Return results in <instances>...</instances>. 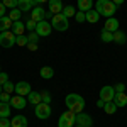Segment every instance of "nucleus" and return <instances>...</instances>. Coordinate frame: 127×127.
Listing matches in <instances>:
<instances>
[{
  "mask_svg": "<svg viewBox=\"0 0 127 127\" xmlns=\"http://www.w3.org/2000/svg\"><path fill=\"white\" fill-rule=\"evenodd\" d=\"M103 29L108 31V32H115V31H119V20L115 19V17H108V19L105 20V24H103Z\"/></svg>",
  "mask_w": 127,
  "mask_h": 127,
  "instance_id": "14",
  "label": "nucleus"
},
{
  "mask_svg": "<svg viewBox=\"0 0 127 127\" xmlns=\"http://www.w3.org/2000/svg\"><path fill=\"white\" fill-rule=\"evenodd\" d=\"M114 103H115L117 107H126V105H127V95L124 93V92L115 93V97H114Z\"/></svg>",
  "mask_w": 127,
  "mask_h": 127,
  "instance_id": "18",
  "label": "nucleus"
},
{
  "mask_svg": "<svg viewBox=\"0 0 127 127\" xmlns=\"http://www.w3.org/2000/svg\"><path fill=\"white\" fill-rule=\"evenodd\" d=\"M36 7V2L34 0H19V9L22 12H29Z\"/></svg>",
  "mask_w": 127,
  "mask_h": 127,
  "instance_id": "17",
  "label": "nucleus"
},
{
  "mask_svg": "<svg viewBox=\"0 0 127 127\" xmlns=\"http://www.w3.org/2000/svg\"><path fill=\"white\" fill-rule=\"evenodd\" d=\"M75 20H76V22H85V20H87V14L81 12V10H76V14H75Z\"/></svg>",
  "mask_w": 127,
  "mask_h": 127,
  "instance_id": "34",
  "label": "nucleus"
},
{
  "mask_svg": "<svg viewBox=\"0 0 127 127\" xmlns=\"http://www.w3.org/2000/svg\"><path fill=\"white\" fill-rule=\"evenodd\" d=\"M27 48H29V51H36L37 49V42H29Z\"/></svg>",
  "mask_w": 127,
  "mask_h": 127,
  "instance_id": "41",
  "label": "nucleus"
},
{
  "mask_svg": "<svg viewBox=\"0 0 127 127\" xmlns=\"http://www.w3.org/2000/svg\"><path fill=\"white\" fill-rule=\"evenodd\" d=\"M51 105L49 103H44V102H41L39 105H36V108H34V114H36V117L37 119H49V115H51Z\"/></svg>",
  "mask_w": 127,
  "mask_h": 127,
  "instance_id": "6",
  "label": "nucleus"
},
{
  "mask_svg": "<svg viewBox=\"0 0 127 127\" xmlns=\"http://www.w3.org/2000/svg\"><path fill=\"white\" fill-rule=\"evenodd\" d=\"M76 124L78 126H83V127H92L93 126V119L90 117L88 114H76Z\"/></svg>",
  "mask_w": 127,
  "mask_h": 127,
  "instance_id": "13",
  "label": "nucleus"
},
{
  "mask_svg": "<svg viewBox=\"0 0 127 127\" xmlns=\"http://www.w3.org/2000/svg\"><path fill=\"white\" fill-rule=\"evenodd\" d=\"M114 42H117V44H126L127 42V34L122 32V31H115V32H114Z\"/></svg>",
  "mask_w": 127,
  "mask_h": 127,
  "instance_id": "21",
  "label": "nucleus"
},
{
  "mask_svg": "<svg viewBox=\"0 0 127 127\" xmlns=\"http://www.w3.org/2000/svg\"><path fill=\"white\" fill-rule=\"evenodd\" d=\"M34 2H36V5H37V3H44V2H49V0H34Z\"/></svg>",
  "mask_w": 127,
  "mask_h": 127,
  "instance_id": "45",
  "label": "nucleus"
},
{
  "mask_svg": "<svg viewBox=\"0 0 127 127\" xmlns=\"http://www.w3.org/2000/svg\"><path fill=\"white\" fill-rule=\"evenodd\" d=\"M0 117L9 119L10 117V103H3L0 102Z\"/></svg>",
  "mask_w": 127,
  "mask_h": 127,
  "instance_id": "25",
  "label": "nucleus"
},
{
  "mask_svg": "<svg viewBox=\"0 0 127 127\" xmlns=\"http://www.w3.org/2000/svg\"><path fill=\"white\" fill-rule=\"evenodd\" d=\"M64 9V5H63V2L61 0H49L48 2V10L54 15V14H61Z\"/></svg>",
  "mask_w": 127,
  "mask_h": 127,
  "instance_id": "11",
  "label": "nucleus"
},
{
  "mask_svg": "<svg viewBox=\"0 0 127 127\" xmlns=\"http://www.w3.org/2000/svg\"><path fill=\"white\" fill-rule=\"evenodd\" d=\"M0 127H12V124H10V119L0 117Z\"/></svg>",
  "mask_w": 127,
  "mask_h": 127,
  "instance_id": "38",
  "label": "nucleus"
},
{
  "mask_svg": "<svg viewBox=\"0 0 127 127\" xmlns=\"http://www.w3.org/2000/svg\"><path fill=\"white\" fill-rule=\"evenodd\" d=\"M36 32L39 34V37H48L49 34L53 32V26H51V22H48V20H41V22H37V26H36Z\"/></svg>",
  "mask_w": 127,
  "mask_h": 127,
  "instance_id": "7",
  "label": "nucleus"
},
{
  "mask_svg": "<svg viewBox=\"0 0 127 127\" xmlns=\"http://www.w3.org/2000/svg\"><path fill=\"white\" fill-rule=\"evenodd\" d=\"M2 92H3V90H2V85H0V93H2Z\"/></svg>",
  "mask_w": 127,
  "mask_h": 127,
  "instance_id": "47",
  "label": "nucleus"
},
{
  "mask_svg": "<svg viewBox=\"0 0 127 127\" xmlns=\"http://www.w3.org/2000/svg\"><path fill=\"white\" fill-rule=\"evenodd\" d=\"M51 26H53V29L58 31V32H64V31H68V27H69L68 17H66L63 12H61V14H54L53 19H51Z\"/></svg>",
  "mask_w": 127,
  "mask_h": 127,
  "instance_id": "3",
  "label": "nucleus"
},
{
  "mask_svg": "<svg viewBox=\"0 0 127 127\" xmlns=\"http://www.w3.org/2000/svg\"><path fill=\"white\" fill-rule=\"evenodd\" d=\"M64 103H66L68 110L75 112V114H81L83 108H85V98L81 95H78V93H69L64 98Z\"/></svg>",
  "mask_w": 127,
  "mask_h": 127,
  "instance_id": "1",
  "label": "nucleus"
},
{
  "mask_svg": "<svg viewBox=\"0 0 127 127\" xmlns=\"http://www.w3.org/2000/svg\"><path fill=\"white\" fill-rule=\"evenodd\" d=\"M15 34L12 32V31H3V32H0V46L2 48H12L14 44H15Z\"/></svg>",
  "mask_w": 127,
  "mask_h": 127,
  "instance_id": "5",
  "label": "nucleus"
},
{
  "mask_svg": "<svg viewBox=\"0 0 127 127\" xmlns=\"http://www.w3.org/2000/svg\"><path fill=\"white\" fill-rule=\"evenodd\" d=\"M114 90H115V93H120V92H126V85H124V83H117V85L114 87Z\"/></svg>",
  "mask_w": 127,
  "mask_h": 127,
  "instance_id": "39",
  "label": "nucleus"
},
{
  "mask_svg": "<svg viewBox=\"0 0 127 127\" xmlns=\"http://www.w3.org/2000/svg\"><path fill=\"white\" fill-rule=\"evenodd\" d=\"M10 107L17 108V110H22V108L27 107V98H24L22 95H14L10 98Z\"/></svg>",
  "mask_w": 127,
  "mask_h": 127,
  "instance_id": "9",
  "label": "nucleus"
},
{
  "mask_svg": "<svg viewBox=\"0 0 127 127\" xmlns=\"http://www.w3.org/2000/svg\"><path fill=\"white\" fill-rule=\"evenodd\" d=\"M100 39L103 42H114V32H108V31H102L100 32Z\"/></svg>",
  "mask_w": 127,
  "mask_h": 127,
  "instance_id": "26",
  "label": "nucleus"
},
{
  "mask_svg": "<svg viewBox=\"0 0 127 127\" xmlns=\"http://www.w3.org/2000/svg\"><path fill=\"white\" fill-rule=\"evenodd\" d=\"M31 19L34 22H41V20H46V10L42 7H34L31 10Z\"/></svg>",
  "mask_w": 127,
  "mask_h": 127,
  "instance_id": "12",
  "label": "nucleus"
},
{
  "mask_svg": "<svg viewBox=\"0 0 127 127\" xmlns=\"http://www.w3.org/2000/svg\"><path fill=\"white\" fill-rule=\"evenodd\" d=\"M27 39H29V42H37V39H39V34H37L36 31H32V32H29Z\"/></svg>",
  "mask_w": 127,
  "mask_h": 127,
  "instance_id": "35",
  "label": "nucleus"
},
{
  "mask_svg": "<svg viewBox=\"0 0 127 127\" xmlns=\"http://www.w3.org/2000/svg\"><path fill=\"white\" fill-rule=\"evenodd\" d=\"M20 15H22V10H20L19 7H17V9H12L10 14H9V17L14 20V22H15V20H20Z\"/></svg>",
  "mask_w": 127,
  "mask_h": 127,
  "instance_id": "28",
  "label": "nucleus"
},
{
  "mask_svg": "<svg viewBox=\"0 0 127 127\" xmlns=\"http://www.w3.org/2000/svg\"><path fill=\"white\" fill-rule=\"evenodd\" d=\"M85 14H87V22H90V24H97L98 19H100V14L97 10H88Z\"/></svg>",
  "mask_w": 127,
  "mask_h": 127,
  "instance_id": "23",
  "label": "nucleus"
},
{
  "mask_svg": "<svg viewBox=\"0 0 127 127\" xmlns=\"http://www.w3.org/2000/svg\"><path fill=\"white\" fill-rule=\"evenodd\" d=\"M2 90H3L5 93H12V92H15V85L10 83V81H7L5 85H2Z\"/></svg>",
  "mask_w": 127,
  "mask_h": 127,
  "instance_id": "33",
  "label": "nucleus"
},
{
  "mask_svg": "<svg viewBox=\"0 0 127 127\" xmlns=\"http://www.w3.org/2000/svg\"><path fill=\"white\" fill-rule=\"evenodd\" d=\"M112 2H114L115 5H122V3H124V0H112Z\"/></svg>",
  "mask_w": 127,
  "mask_h": 127,
  "instance_id": "44",
  "label": "nucleus"
},
{
  "mask_svg": "<svg viewBox=\"0 0 127 127\" xmlns=\"http://www.w3.org/2000/svg\"><path fill=\"white\" fill-rule=\"evenodd\" d=\"M117 105L114 103V102H107L105 103V107H103V110H105V114H108V115H114L115 112H117Z\"/></svg>",
  "mask_w": 127,
  "mask_h": 127,
  "instance_id": "27",
  "label": "nucleus"
},
{
  "mask_svg": "<svg viewBox=\"0 0 127 127\" xmlns=\"http://www.w3.org/2000/svg\"><path fill=\"white\" fill-rule=\"evenodd\" d=\"M95 10L100 15H103V17L108 19V17H114V14L117 10V5L112 0H98L97 3H95Z\"/></svg>",
  "mask_w": 127,
  "mask_h": 127,
  "instance_id": "2",
  "label": "nucleus"
},
{
  "mask_svg": "<svg viewBox=\"0 0 127 127\" xmlns=\"http://www.w3.org/2000/svg\"><path fill=\"white\" fill-rule=\"evenodd\" d=\"M12 24H14V20L10 19L9 15H3V17H0V32L12 29Z\"/></svg>",
  "mask_w": 127,
  "mask_h": 127,
  "instance_id": "16",
  "label": "nucleus"
},
{
  "mask_svg": "<svg viewBox=\"0 0 127 127\" xmlns=\"http://www.w3.org/2000/svg\"><path fill=\"white\" fill-rule=\"evenodd\" d=\"M0 73H2V71H0Z\"/></svg>",
  "mask_w": 127,
  "mask_h": 127,
  "instance_id": "48",
  "label": "nucleus"
},
{
  "mask_svg": "<svg viewBox=\"0 0 127 127\" xmlns=\"http://www.w3.org/2000/svg\"><path fill=\"white\" fill-rule=\"evenodd\" d=\"M15 44H17V46H27V44H29L27 36H24V34H22V36H17V37H15Z\"/></svg>",
  "mask_w": 127,
  "mask_h": 127,
  "instance_id": "29",
  "label": "nucleus"
},
{
  "mask_svg": "<svg viewBox=\"0 0 127 127\" xmlns=\"http://www.w3.org/2000/svg\"><path fill=\"white\" fill-rule=\"evenodd\" d=\"M63 14H64V15H66V17H75V14H76V10L73 9V7H71V5H68V7H64V9H63Z\"/></svg>",
  "mask_w": 127,
  "mask_h": 127,
  "instance_id": "32",
  "label": "nucleus"
},
{
  "mask_svg": "<svg viewBox=\"0 0 127 127\" xmlns=\"http://www.w3.org/2000/svg\"><path fill=\"white\" fill-rule=\"evenodd\" d=\"M36 26H37V22H34V20H32V19H29V22L26 24V29H27V31H31V32H32V31H36Z\"/></svg>",
  "mask_w": 127,
  "mask_h": 127,
  "instance_id": "37",
  "label": "nucleus"
},
{
  "mask_svg": "<svg viewBox=\"0 0 127 127\" xmlns=\"http://www.w3.org/2000/svg\"><path fill=\"white\" fill-rule=\"evenodd\" d=\"M10 93H5V92H2L0 93V102H3V103H10Z\"/></svg>",
  "mask_w": 127,
  "mask_h": 127,
  "instance_id": "36",
  "label": "nucleus"
},
{
  "mask_svg": "<svg viewBox=\"0 0 127 127\" xmlns=\"http://www.w3.org/2000/svg\"><path fill=\"white\" fill-rule=\"evenodd\" d=\"M2 3L9 9H17L19 7V0H2Z\"/></svg>",
  "mask_w": 127,
  "mask_h": 127,
  "instance_id": "31",
  "label": "nucleus"
},
{
  "mask_svg": "<svg viewBox=\"0 0 127 127\" xmlns=\"http://www.w3.org/2000/svg\"><path fill=\"white\" fill-rule=\"evenodd\" d=\"M12 127H27V117L24 115H15L14 119H10Z\"/></svg>",
  "mask_w": 127,
  "mask_h": 127,
  "instance_id": "15",
  "label": "nucleus"
},
{
  "mask_svg": "<svg viewBox=\"0 0 127 127\" xmlns=\"http://www.w3.org/2000/svg\"><path fill=\"white\" fill-rule=\"evenodd\" d=\"M27 102L32 103V105H39L41 102H42L41 100V93L39 92H31L29 95H27Z\"/></svg>",
  "mask_w": 127,
  "mask_h": 127,
  "instance_id": "20",
  "label": "nucleus"
},
{
  "mask_svg": "<svg viewBox=\"0 0 127 127\" xmlns=\"http://www.w3.org/2000/svg\"><path fill=\"white\" fill-rule=\"evenodd\" d=\"M0 2H2V0H0Z\"/></svg>",
  "mask_w": 127,
  "mask_h": 127,
  "instance_id": "49",
  "label": "nucleus"
},
{
  "mask_svg": "<svg viewBox=\"0 0 127 127\" xmlns=\"http://www.w3.org/2000/svg\"><path fill=\"white\" fill-rule=\"evenodd\" d=\"M39 75H41V78H44V80H51L54 76V69L49 68V66H44V68H41Z\"/></svg>",
  "mask_w": 127,
  "mask_h": 127,
  "instance_id": "24",
  "label": "nucleus"
},
{
  "mask_svg": "<svg viewBox=\"0 0 127 127\" xmlns=\"http://www.w3.org/2000/svg\"><path fill=\"white\" fill-rule=\"evenodd\" d=\"M93 7V0H78V10L81 12H88Z\"/></svg>",
  "mask_w": 127,
  "mask_h": 127,
  "instance_id": "22",
  "label": "nucleus"
},
{
  "mask_svg": "<svg viewBox=\"0 0 127 127\" xmlns=\"http://www.w3.org/2000/svg\"><path fill=\"white\" fill-rule=\"evenodd\" d=\"M9 81V76H7V73H0V85H5Z\"/></svg>",
  "mask_w": 127,
  "mask_h": 127,
  "instance_id": "40",
  "label": "nucleus"
},
{
  "mask_svg": "<svg viewBox=\"0 0 127 127\" xmlns=\"http://www.w3.org/2000/svg\"><path fill=\"white\" fill-rule=\"evenodd\" d=\"M97 107H98V108H103V107H105V102H103L102 98H98V102H97Z\"/></svg>",
  "mask_w": 127,
  "mask_h": 127,
  "instance_id": "43",
  "label": "nucleus"
},
{
  "mask_svg": "<svg viewBox=\"0 0 127 127\" xmlns=\"http://www.w3.org/2000/svg\"><path fill=\"white\" fill-rule=\"evenodd\" d=\"M24 31H26V24H22L20 20H15V22L12 24V32H14L15 36H22Z\"/></svg>",
  "mask_w": 127,
  "mask_h": 127,
  "instance_id": "19",
  "label": "nucleus"
},
{
  "mask_svg": "<svg viewBox=\"0 0 127 127\" xmlns=\"http://www.w3.org/2000/svg\"><path fill=\"white\" fill-rule=\"evenodd\" d=\"M31 92V85L27 83V81H17L15 83V93L17 95H22V97H27Z\"/></svg>",
  "mask_w": 127,
  "mask_h": 127,
  "instance_id": "10",
  "label": "nucleus"
},
{
  "mask_svg": "<svg viewBox=\"0 0 127 127\" xmlns=\"http://www.w3.org/2000/svg\"><path fill=\"white\" fill-rule=\"evenodd\" d=\"M73 127H83V126H78V124H76V126H73Z\"/></svg>",
  "mask_w": 127,
  "mask_h": 127,
  "instance_id": "46",
  "label": "nucleus"
},
{
  "mask_svg": "<svg viewBox=\"0 0 127 127\" xmlns=\"http://www.w3.org/2000/svg\"><path fill=\"white\" fill-rule=\"evenodd\" d=\"M3 15H5V5L0 2V17H3Z\"/></svg>",
  "mask_w": 127,
  "mask_h": 127,
  "instance_id": "42",
  "label": "nucleus"
},
{
  "mask_svg": "<svg viewBox=\"0 0 127 127\" xmlns=\"http://www.w3.org/2000/svg\"><path fill=\"white\" fill-rule=\"evenodd\" d=\"M39 93H41V100H42L44 103H51L53 98H51V93H49L48 90H41Z\"/></svg>",
  "mask_w": 127,
  "mask_h": 127,
  "instance_id": "30",
  "label": "nucleus"
},
{
  "mask_svg": "<svg viewBox=\"0 0 127 127\" xmlns=\"http://www.w3.org/2000/svg\"><path fill=\"white\" fill-rule=\"evenodd\" d=\"M114 97H115V90H114V87H102V90H100V98L107 103V102H114Z\"/></svg>",
  "mask_w": 127,
  "mask_h": 127,
  "instance_id": "8",
  "label": "nucleus"
},
{
  "mask_svg": "<svg viewBox=\"0 0 127 127\" xmlns=\"http://www.w3.org/2000/svg\"><path fill=\"white\" fill-rule=\"evenodd\" d=\"M75 122H76V114L68 110V112L61 114V117L58 120V127H73Z\"/></svg>",
  "mask_w": 127,
  "mask_h": 127,
  "instance_id": "4",
  "label": "nucleus"
}]
</instances>
